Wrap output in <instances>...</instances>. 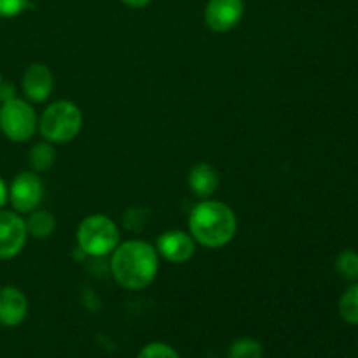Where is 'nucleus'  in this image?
I'll use <instances>...</instances> for the list:
<instances>
[{"label": "nucleus", "mask_w": 358, "mask_h": 358, "mask_svg": "<svg viewBox=\"0 0 358 358\" xmlns=\"http://www.w3.org/2000/svg\"><path fill=\"white\" fill-rule=\"evenodd\" d=\"M7 201H9V187L6 185L3 178L0 177V210L6 206Z\"/></svg>", "instance_id": "obj_21"}, {"label": "nucleus", "mask_w": 358, "mask_h": 358, "mask_svg": "<svg viewBox=\"0 0 358 358\" xmlns=\"http://www.w3.org/2000/svg\"><path fill=\"white\" fill-rule=\"evenodd\" d=\"M238 217L229 205L217 199H201L189 215V234L206 248H222L234 240Z\"/></svg>", "instance_id": "obj_2"}, {"label": "nucleus", "mask_w": 358, "mask_h": 358, "mask_svg": "<svg viewBox=\"0 0 358 358\" xmlns=\"http://www.w3.org/2000/svg\"><path fill=\"white\" fill-rule=\"evenodd\" d=\"M121 2L124 3V6L131 7V9H143V7L149 6L152 0H121Z\"/></svg>", "instance_id": "obj_22"}, {"label": "nucleus", "mask_w": 358, "mask_h": 358, "mask_svg": "<svg viewBox=\"0 0 358 358\" xmlns=\"http://www.w3.org/2000/svg\"><path fill=\"white\" fill-rule=\"evenodd\" d=\"M21 90L28 101L42 103L48 100L55 90V76H52L51 69L44 63H31L23 73Z\"/></svg>", "instance_id": "obj_10"}, {"label": "nucleus", "mask_w": 358, "mask_h": 358, "mask_svg": "<svg viewBox=\"0 0 358 358\" xmlns=\"http://www.w3.org/2000/svg\"><path fill=\"white\" fill-rule=\"evenodd\" d=\"M338 311L346 324L358 325V282H353L339 297Z\"/></svg>", "instance_id": "obj_14"}, {"label": "nucleus", "mask_w": 358, "mask_h": 358, "mask_svg": "<svg viewBox=\"0 0 358 358\" xmlns=\"http://www.w3.org/2000/svg\"><path fill=\"white\" fill-rule=\"evenodd\" d=\"M77 248L90 257L110 255L121 243L119 227L110 217L103 213H93L80 220L76 233Z\"/></svg>", "instance_id": "obj_4"}, {"label": "nucleus", "mask_w": 358, "mask_h": 358, "mask_svg": "<svg viewBox=\"0 0 358 358\" xmlns=\"http://www.w3.org/2000/svg\"><path fill=\"white\" fill-rule=\"evenodd\" d=\"M28 241L24 219L14 210H0V261H9L23 252Z\"/></svg>", "instance_id": "obj_7"}, {"label": "nucleus", "mask_w": 358, "mask_h": 358, "mask_svg": "<svg viewBox=\"0 0 358 358\" xmlns=\"http://www.w3.org/2000/svg\"><path fill=\"white\" fill-rule=\"evenodd\" d=\"M157 254L171 264H185L196 252V241L185 231L171 229L157 238Z\"/></svg>", "instance_id": "obj_9"}, {"label": "nucleus", "mask_w": 358, "mask_h": 358, "mask_svg": "<svg viewBox=\"0 0 358 358\" xmlns=\"http://www.w3.org/2000/svg\"><path fill=\"white\" fill-rule=\"evenodd\" d=\"M243 13V0H208L205 7V23L212 31L226 34L238 27Z\"/></svg>", "instance_id": "obj_8"}, {"label": "nucleus", "mask_w": 358, "mask_h": 358, "mask_svg": "<svg viewBox=\"0 0 358 358\" xmlns=\"http://www.w3.org/2000/svg\"><path fill=\"white\" fill-rule=\"evenodd\" d=\"M83 129V112L73 101L58 100L44 108L38 117V129L45 142L69 143Z\"/></svg>", "instance_id": "obj_3"}, {"label": "nucleus", "mask_w": 358, "mask_h": 358, "mask_svg": "<svg viewBox=\"0 0 358 358\" xmlns=\"http://www.w3.org/2000/svg\"><path fill=\"white\" fill-rule=\"evenodd\" d=\"M13 98H16V87L9 83L0 84V103L13 100Z\"/></svg>", "instance_id": "obj_20"}, {"label": "nucleus", "mask_w": 358, "mask_h": 358, "mask_svg": "<svg viewBox=\"0 0 358 358\" xmlns=\"http://www.w3.org/2000/svg\"><path fill=\"white\" fill-rule=\"evenodd\" d=\"M27 224L28 236L38 238V240H45L51 236L56 229V219L51 212L48 210H37L30 212L28 219L24 220Z\"/></svg>", "instance_id": "obj_13"}, {"label": "nucleus", "mask_w": 358, "mask_h": 358, "mask_svg": "<svg viewBox=\"0 0 358 358\" xmlns=\"http://www.w3.org/2000/svg\"><path fill=\"white\" fill-rule=\"evenodd\" d=\"M136 358H180L177 350L166 343H149L140 350Z\"/></svg>", "instance_id": "obj_18"}, {"label": "nucleus", "mask_w": 358, "mask_h": 358, "mask_svg": "<svg viewBox=\"0 0 358 358\" xmlns=\"http://www.w3.org/2000/svg\"><path fill=\"white\" fill-rule=\"evenodd\" d=\"M264 357V348L257 339L240 338L229 346L227 358H262Z\"/></svg>", "instance_id": "obj_16"}, {"label": "nucleus", "mask_w": 358, "mask_h": 358, "mask_svg": "<svg viewBox=\"0 0 358 358\" xmlns=\"http://www.w3.org/2000/svg\"><path fill=\"white\" fill-rule=\"evenodd\" d=\"M44 198V184L35 171H21L13 178L9 187V203L14 212L30 213L38 208Z\"/></svg>", "instance_id": "obj_6"}, {"label": "nucleus", "mask_w": 358, "mask_h": 358, "mask_svg": "<svg viewBox=\"0 0 358 358\" xmlns=\"http://www.w3.org/2000/svg\"><path fill=\"white\" fill-rule=\"evenodd\" d=\"M30 7V0H0V17H16Z\"/></svg>", "instance_id": "obj_19"}, {"label": "nucleus", "mask_w": 358, "mask_h": 358, "mask_svg": "<svg viewBox=\"0 0 358 358\" xmlns=\"http://www.w3.org/2000/svg\"><path fill=\"white\" fill-rule=\"evenodd\" d=\"M56 159V152H55V147L52 143L49 142H38L31 147L30 150V164L34 168V171H48L51 170L52 164H55Z\"/></svg>", "instance_id": "obj_15"}, {"label": "nucleus", "mask_w": 358, "mask_h": 358, "mask_svg": "<svg viewBox=\"0 0 358 358\" xmlns=\"http://www.w3.org/2000/svg\"><path fill=\"white\" fill-rule=\"evenodd\" d=\"M336 271L341 278L348 282H358V252L355 250H343L336 257Z\"/></svg>", "instance_id": "obj_17"}, {"label": "nucleus", "mask_w": 358, "mask_h": 358, "mask_svg": "<svg viewBox=\"0 0 358 358\" xmlns=\"http://www.w3.org/2000/svg\"><path fill=\"white\" fill-rule=\"evenodd\" d=\"M110 255L112 276L122 289L143 290L156 280L159 271V254L156 247L147 241H122Z\"/></svg>", "instance_id": "obj_1"}, {"label": "nucleus", "mask_w": 358, "mask_h": 358, "mask_svg": "<svg viewBox=\"0 0 358 358\" xmlns=\"http://www.w3.org/2000/svg\"><path fill=\"white\" fill-rule=\"evenodd\" d=\"M3 83V79H2V72H0V84Z\"/></svg>", "instance_id": "obj_23"}, {"label": "nucleus", "mask_w": 358, "mask_h": 358, "mask_svg": "<svg viewBox=\"0 0 358 358\" xmlns=\"http://www.w3.org/2000/svg\"><path fill=\"white\" fill-rule=\"evenodd\" d=\"M187 187L196 198L208 199L219 187V173L208 163H198L189 170Z\"/></svg>", "instance_id": "obj_12"}, {"label": "nucleus", "mask_w": 358, "mask_h": 358, "mask_svg": "<svg viewBox=\"0 0 358 358\" xmlns=\"http://www.w3.org/2000/svg\"><path fill=\"white\" fill-rule=\"evenodd\" d=\"M38 129V117L30 101L13 98L0 105V131L14 143L28 142Z\"/></svg>", "instance_id": "obj_5"}, {"label": "nucleus", "mask_w": 358, "mask_h": 358, "mask_svg": "<svg viewBox=\"0 0 358 358\" xmlns=\"http://www.w3.org/2000/svg\"><path fill=\"white\" fill-rule=\"evenodd\" d=\"M28 315V299L17 287L6 285L0 289V325L17 327Z\"/></svg>", "instance_id": "obj_11"}]
</instances>
